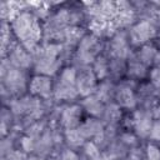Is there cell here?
Wrapping results in <instances>:
<instances>
[{
    "label": "cell",
    "instance_id": "cell-1",
    "mask_svg": "<svg viewBox=\"0 0 160 160\" xmlns=\"http://www.w3.org/2000/svg\"><path fill=\"white\" fill-rule=\"evenodd\" d=\"M11 30L21 45L29 51L35 49L41 36V29L38 19L28 11H22L14 18Z\"/></svg>",
    "mask_w": 160,
    "mask_h": 160
},
{
    "label": "cell",
    "instance_id": "cell-2",
    "mask_svg": "<svg viewBox=\"0 0 160 160\" xmlns=\"http://www.w3.org/2000/svg\"><path fill=\"white\" fill-rule=\"evenodd\" d=\"M61 52V45L51 42L45 45L36 55L34 62H35V70L40 75L51 76L58 71L59 68V55Z\"/></svg>",
    "mask_w": 160,
    "mask_h": 160
},
{
    "label": "cell",
    "instance_id": "cell-3",
    "mask_svg": "<svg viewBox=\"0 0 160 160\" xmlns=\"http://www.w3.org/2000/svg\"><path fill=\"white\" fill-rule=\"evenodd\" d=\"M76 78H78V71L72 66L65 68L60 75L58 81L54 85V98L56 100H64V101H70L74 100L79 92L76 89Z\"/></svg>",
    "mask_w": 160,
    "mask_h": 160
},
{
    "label": "cell",
    "instance_id": "cell-4",
    "mask_svg": "<svg viewBox=\"0 0 160 160\" xmlns=\"http://www.w3.org/2000/svg\"><path fill=\"white\" fill-rule=\"evenodd\" d=\"M99 49H100L99 39L95 35H86L79 42L76 51V60L82 65H86L94 61L99 56L98 55Z\"/></svg>",
    "mask_w": 160,
    "mask_h": 160
},
{
    "label": "cell",
    "instance_id": "cell-5",
    "mask_svg": "<svg viewBox=\"0 0 160 160\" xmlns=\"http://www.w3.org/2000/svg\"><path fill=\"white\" fill-rule=\"evenodd\" d=\"M155 35V26L150 21H140L135 24L129 32V41L132 45H145Z\"/></svg>",
    "mask_w": 160,
    "mask_h": 160
},
{
    "label": "cell",
    "instance_id": "cell-6",
    "mask_svg": "<svg viewBox=\"0 0 160 160\" xmlns=\"http://www.w3.org/2000/svg\"><path fill=\"white\" fill-rule=\"evenodd\" d=\"M29 91L31 95L36 96L38 99H48L54 92L52 82L50 76L46 75H35L29 82Z\"/></svg>",
    "mask_w": 160,
    "mask_h": 160
},
{
    "label": "cell",
    "instance_id": "cell-7",
    "mask_svg": "<svg viewBox=\"0 0 160 160\" xmlns=\"http://www.w3.org/2000/svg\"><path fill=\"white\" fill-rule=\"evenodd\" d=\"M96 76L92 71V69H84L80 72H78V78H76V89L79 95L86 98L92 95L96 89Z\"/></svg>",
    "mask_w": 160,
    "mask_h": 160
},
{
    "label": "cell",
    "instance_id": "cell-8",
    "mask_svg": "<svg viewBox=\"0 0 160 160\" xmlns=\"http://www.w3.org/2000/svg\"><path fill=\"white\" fill-rule=\"evenodd\" d=\"M2 78H4L5 85L12 92H18L25 88L26 79H25L22 70H20V69H16V68L10 69L9 68L8 71H2Z\"/></svg>",
    "mask_w": 160,
    "mask_h": 160
},
{
    "label": "cell",
    "instance_id": "cell-9",
    "mask_svg": "<svg viewBox=\"0 0 160 160\" xmlns=\"http://www.w3.org/2000/svg\"><path fill=\"white\" fill-rule=\"evenodd\" d=\"M132 125H134L135 132L139 136H141V138L149 136L151 126H152V115L150 112L144 111V110H141V111L138 110L134 112Z\"/></svg>",
    "mask_w": 160,
    "mask_h": 160
},
{
    "label": "cell",
    "instance_id": "cell-10",
    "mask_svg": "<svg viewBox=\"0 0 160 160\" xmlns=\"http://www.w3.org/2000/svg\"><path fill=\"white\" fill-rule=\"evenodd\" d=\"M9 59H10V62L14 65V68L20 69V70L30 66L32 61L29 54V50H26L22 45L12 46L11 50L9 51Z\"/></svg>",
    "mask_w": 160,
    "mask_h": 160
},
{
    "label": "cell",
    "instance_id": "cell-11",
    "mask_svg": "<svg viewBox=\"0 0 160 160\" xmlns=\"http://www.w3.org/2000/svg\"><path fill=\"white\" fill-rule=\"evenodd\" d=\"M115 100L120 108H125V109H132L136 105V96L132 89L126 84H122L116 88Z\"/></svg>",
    "mask_w": 160,
    "mask_h": 160
},
{
    "label": "cell",
    "instance_id": "cell-12",
    "mask_svg": "<svg viewBox=\"0 0 160 160\" xmlns=\"http://www.w3.org/2000/svg\"><path fill=\"white\" fill-rule=\"evenodd\" d=\"M81 118V106L78 105H71L64 109V111L61 112V124L65 128V130L68 129H74L78 128L79 121Z\"/></svg>",
    "mask_w": 160,
    "mask_h": 160
},
{
    "label": "cell",
    "instance_id": "cell-13",
    "mask_svg": "<svg viewBox=\"0 0 160 160\" xmlns=\"http://www.w3.org/2000/svg\"><path fill=\"white\" fill-rule=\"evenodd\" d=\"M110 50L115 60H122L128 55L129 38H126L125 34H116L111 40Z\"/></svg>",
    "mask_w": 160,
    "mask_h": 160
},
{
    "label": "cell",
    "instance_id": "cell-14",
    "mask_svg": "<svg viewBox=\"0 0 160 160\" xmlns=\"http://www.w3.org/2000/svg\"><path fill=\"white\" fill-rule=\"evenodd\" d=\"M82 108L92 116L95 118H100L104 115V111H105V106H104V102L95 95H90V96H86L82 101Z\"/></svg>",
    "mask_w": 160,
    "mask_h": 160
},
{
    "label": "cell",
    "instance_id": "cell-15",
    "mask_svg": "<svg viewBox=\"0 0 160 160\" xmlns=\"http://www.w3.org/2000/svg\"><path fill=\"white\" fill-rule=\"evenodd\" d=\"M79 128L86 139L88 138L95 139V138L100 136V134H102V125L100 124V121L98 119H89V120L84 121Z\"/></svg>",
    "mask_w": 160,
    "mask_h": 160
},
{
    "label": "cell",
    "instance_id": "cell-16",
    "mask_svg": "<svg viewBox=\"0 0 160 160\" xmlns=\"http://www.w3.org/2000/svg\"><path fill=\"white\" fill-rule=\"evenodd\" d=\"M92 71H94V74H95L98 80H104L110 72V62L106 60V58L99 55L94 60Z\"/></svg>",
    "mask_w": 160,
    "mask_h": 160
},
{
    "label": "cell",
    "instance_id": "cell-17",
    "mask_svg": "<svg viewBox=\"0 0 160 160\" xmlns=\"http://www.w3.org/2000/svg\"><path fill=\"white\" fill-rule=\"evenodd\" d=\"M65 140L69 146L71 148H78L80 145H84L86 138L81 132L80 128H74V129H68L65 130Z\"/></svg>",
    "mask_w": 160,
    "mask_h": 160
},
{
    "label": "cell",
    "instance_id": "cell-18",
    "mask_svg": "<svg viewBox=\"0 0 160 160\" xmlns=\"http://www.w3.org/2000/svg\"><path fill=\"white\" fill-rule=\"evenodd\" d=\"M115 88L109 82V81H105L102 80L99 85H98V89L95 91V95L102 101V102H106L109 101L112 96L115 98Z\"/></svg>",
    "mask_w": 160,
    "mask_h": 160
},
{
    "label": "cell",
    "instance_id": "cell-19",
    "mask_svg": "<svg viewBox=\"0 0 160 160\" xmlns=\"http://www.w3.org/2000/svg\"><path fill=\"white\" fill-rule=\"evenodd\" d=\"M156 55H158L156 49H155L152 45H148V44H145V45H142V46H141V49L139 50L138 59H139L144 65L149 66L150 64H152V62H154V60H155Z\"/></svg>",
    "mask_w": 160,
    "mask_h": 160
},
{
    "label": "cell",
    "instance_id": "cell-20",
    "mask_svg": "<svg viewBox=\"0 0 160 160\" xmlns=\"http://www.w3.org/2000/svg\"><path fill=\"white\" fill-rule=\"evenodd\" d=\"M128 74H129L131 78H135V79L144 78L145 74H146V65H144L138 58H136V59H132V60L129 62Z\"/></svg>",
    "mask_w": 160,
    "mask_h": 160
},
{
    "label": "cell",
    "instance_id": "cell-21",
    "mask_svg": "<svg viewBox=\"0 0 160 160\" xmlns=\"http://www.w3.org/2000/svg\"><path fill=\"white\" fill-rule=\"evenodd\" d=\"M108 121L110 122H114V121H118L121 116V111H120V106L115 102V104H110L108 106H105V111H104V115H102Z\"/></svg>",
    "mask_w": 160,
    "mask_h": 160
},
{
    "label": "cell",
    "instance_id": "cell-22",
    "mask_svg": "<svg viewBox=\"0 0 160 160\" xmlns=\"http://www.w3.org/2000/svg\"><path fill=\"white\" fill-rule=\"evenodd\" d=\"M145 152H146L148 160H160V145L159 144L150 141L146 145Z\"/></svg>",
    "mask_w": 160,
    "mask_h": 160
},
{
    "label": "cell",
    "instance_id": "cell-23",
    "mask_svg": "<svg viewBox=\"0 0 160 160\" xmlns=\"http://www.w3.org/2000/svg\"><path fill=\"white\" fill-rule=\"evenodd\" d=\"M149 138H150L151 141H154V142H156V144L160 145V121L159 120L152 122V126H151Z\"/></svg>",
    "mask_w": 160,
    "mask_h": 160
},
{
    "label": "cell",
    "instance_id": "cell-24",
    "mask_svg": "<svg viewBox=\"0 0 160 160\" xmlns=\"http://www.w3.org/2000/svg\"><path fill=\"white\" fill-rule=\"evenodd\" d=\"M84 150H85L86 155H88L90 159H95V158L99 156V149H98V146L95 145V142H92V141L86 142V144L84 145Z\"/></svg>",
    "mask_w": 160,
    "mask_h": 160
},
{
    "label": "cell",
    "instance_id": "cell-25",
    "mask_svg": "<svg viewBox=\"0 0 160 160\" xmlns=\"http://www.w3.org/2000/svg\"><path fill=\"white\" fill-rule=\"evenodd\" d=\"M150 81L154 86L160 88V66H155L150 71Z\"/></svg>",
    "mask_w": 160,
    "mask_h": 160
},
{
    "label": "cell",
    "instance_id": "cell-26",
    "mask_svg": "<svg viewBox=\"0 0 160 160\" xmlns=\"http://www.w3.org/2000/svg\"><path fill=\"white\" fill-rule=\"evenodd\" d=\"M60 160H79V156L75 154V151H72L71 149H66L61 156H60Z\"/></svg>",
    "mask_w": 160,
    "mask_h": 160
}]
</instances>
